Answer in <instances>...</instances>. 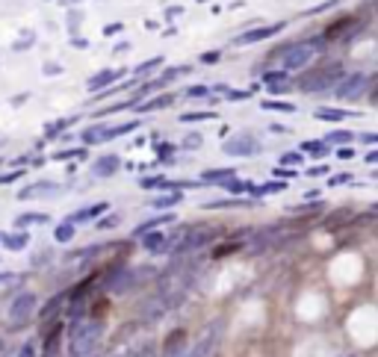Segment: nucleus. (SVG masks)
<instances>
[{"label": "nucleus", "instance_id": "17", "mask_svg": "<svg viewBox=\"0 0 378 357\" xmlns=\"http://www.w3.org/2000/svg\"><path fill=\"white\" fill-rule=\"evenodd\" d=\"M118 165H121V160L118 157H113V154H109V157H101L95 163V177H109V174H116L118 172Z\"/></svg>", "mask_w": 378, "mask_h": 357}, {"label": "nucleus", "instance_id": "3", "mask_svg": "<svg viewBox=\"0 0 378 357\" xmlns=\"http://www.w3.org/2000/svg\"><path fill=\"white\" fill-rule=\"evenodd\" d=\"M340 77H343V65H322V68L307 71L302 80H298V86H302L305 92H310V95H319V92L334 89L340 83Z\"/></svg>", "mask_w": 378, "mask_h": 357}, {"label": "nucleus", "instance_id": "18", "mask_svg": "<svg viewBox=\"0 0 378 357\" xmlns=\"http://www.w3.org/2000/svg\"><path fill=\"white\" fill-rule=\"evenodd\" d=\"M169 221H174V216L172 213H163V216H154V219H148V221H142V225L133 230V237H142L145 230H154V228H160V225H169Z\"/></svg>", "mask_w": 378, "mask_h": 357}, {"label": "nucleus", "instance_id": "46", "mask_svg": "<svg viewBox=\"0 0 378 357\" xmlns=\"http://www.w3.org/2000/svg\"><path fill=\"white\" fill-rule=\"evenodd\" d=\"M21 177V172H12V174H6V177H0V183H12V181H18Z\"/></svg>", "mask_w": 378, "mask_h": 357}, {"label": "nucleus", "instance_id": "33", "mask_svg": "<svg viewBox=\"0 0 378 357\" xmlns=\"http://www.w3.org/2000/svg\"><path fill=\"white\" fill-rule=\"evenodd\" d=\"M266 109H278V113H293V104H281V100H266V104H263Z\"/></svg>", "mask_w": 378, "mask_h": 357}, {"label": "nucleus", "instance_id": "22", "mask_svg": "<svg viewBox=\"0 0 378 357\" xmlns=\"http://www.w3.org/2000/svg\"><path fill=\"white\" fill-rule=\"evenodd\" d=\"M284 189H287V183H284V181H272V183H266V186H254V183H251V189H249V192H251V195H258V198H260V195H272V192H284Z\"/></svg>", "mask_w": 378, "mask_h": 357}, {"label": "nucleus", "instance_id": "50", "mask_svg": "<svg viewBox=\"0 0 378 357\" xmlns=\"http://www.w3.org/2000/svg\"><path fill=\"white\" fill-rule=\"evenodd\" d=\"M325 172H328L325 165H316V169H310V174H314V177H316V174H325Z\"/></svg>", "mask_w": 378, "mask_h": 357}, {"label": "nucleus", "instance_id": "23", "mask_svg": "<svg viewBox=\"0 0 378 357\" xmlns=\"http://www.w3.org/2000/svg\"><path fill=\"white\" fill-rule=\"evenodd\" d=\"M172 104H174V95H160V98L148 100V104H142L139 109L142 113H154V109H163V107H172Z\"/></svg>", "mask_w": 378, "mask_h": 357}, {"label": "nucleus", "instance_id": "37", "mask_svg": "<svg viewBox=\"0 0 378 357\" xmlns=\"http://www.w3.org/2000/svg\"><path fill=\"white\" fill-rule=\"evenodd\" d=\"M160 62H163V60H151V62H142L139 68H136V74H139V77H142V74H148V71H154V68H157Z\"/></svg>", "mask_w": 378, "mask_h": 357}, {"label": "nucleus", "instance_id": "43", "mask_svg": "<svg viewBox=\"0 0 378 357\" xmlns=\"http://www.w3.org/2000/svg\"><path fill=\"white\" fill-rule=\"evenodd\" d=\"M12 281H18L15 272H0V284H12Z\"/></svg>", "mask_w": 378, "mask_h": 357}, {"label": "nucleus", "instance_id": "16", "mask_svg": "<svg viewBox=\"0 0 378 357\" xmlns=\"http://www.w3.org/2000/svg\"><path fill=\"white\" fill-rule=\"evenodd\" d=\"M65 301H69V295H57V298H51V301H48V304H44V307H42V313H39V316H42L44 322H53V319H57V316L62 313Z\"/></svg>", "mask_w": 378, "mask_h": 357}, {"label": "nucleus", "instance_id": "26", "mask_svg": "<svg viewBox=\"0 0 378 357\" xmlns=\"http://www.w3.org/2000/svg\"><path fill=\"white\" fill-rule=\"evenodd\" d=\"M233 177V169H216V172H204V181L207 183H225Z\"/></svg>", "mask_w": 378, "mask_h": 357}, {"label": "nucleus", "instance_id": "7", "mask_svg": "<svg viewBox=\"0 0 378 357\" xmlns=\"http://www.w3.org/2000/svg\"><path fill=\"white\" fill-rule=\"evenodd\" d=\"M216 237H219V230H213V228H195V230L186 228L183 239L174 248V254H195V251H201L207 242H213Z\"/></svg>", "mask_w": 378, "mask_h": 357}, {"label": "nucleus", "instance_id": "28", "mask_svg": "<svg viewBox=\"0 0 378 357\" xmlns=\"http://www.w3.org/2000/svg\"><path fill=\"white\" fill-rule=\"evenodd\" d=\"M44 221H48V216H42V213H27V216H21L15 225H18V228H27V225H44Z\"/></svg>", "mask_w": 378, "mask_h": 357}, {"label": "nucleus", "instance_id": "24", "mask_svg": "<svg viewBox=\"0 0 378 357\" xmlns=\"http://www.w3.org/2000/svg\"><path fill=\"white\" fill-rule=\"evenodd\" d=\"M0 242H3L9 251H21V248H24V245L30 242V237H27V233H12V237H3Z\"/></svg>", "mask_w": 378, "mask_h": 357}, {"label": "nucleus", "instance_id": "10", "mask_svg": "<svg viewBox=\"0 0 378 357\" xmlns=\"http://www.w3.org/2000/svg\"><path fill=\"white\" fill-rule=\"evenodd\" d=\"M258 151H260V145L254 136H233L225 142V154H231V157H251Z\"/></svg>", "mask_w": 378, "mask_h": 357}, {"label": "nucleus", "instance_id": "36", "mask_svg": "<svg viewBox=\"0 0 378 357\" xmlns=\"http://www.w3.org/2000/svg\"><path fill=\"white\" fill-rule=\"evenodd\" d=\"M163 181L165 177H142V186L145 189H163Z\"/></svg>", "mask_w": 378, "mask_h": 357}, {"label": "nucleus", "instance_id": "48", "mask_svg": "<svg viewBox=\"0 0 378 357\" xmlns=\"http://www.w3.org/2000/svg\"><path fill=\"white\" fill-rule=\"evenodd\" d=\"M204 62H219V51L216 53H204Z\"/></svg>", "mask_w": 378, "mask_h": 357}, {"label": "nucleus", "instance_id": "1", "mask_svg": "<svg viewBox=\"0 0 378 357\" xmlns=\"http://www.w3.org/2000/svg\"><path fill=\"white\" fill-rule=\"evenodd\" d=\"M104 340V322L101 319H86L71 322L69 328V357H92L98 345Z\"/></svg>", "mask_w": 378, "mask_h": 357}, {"label": "nucleus", "instance_id": "9", "mask_svg": "<svg viewBox=\"0 0 378 357\" xmlns=\"http://www.w3.org/2000/svg\"><path fill=\"white\" fill-rule=\"evenodd\" d=\"M358 33H361V21H358V18H340L337 24L328 27L325 36H328L331 42H349L352 36H358Z\"/></svg>", "mask_w": 378, "mask_h": 357}, {"label": "nucleus", "instance_id": "40", "mask_svg": "<svg viewBox=\"0 0 378 357\" xmlns=\"http://www.w3.org/2000/svg\"><path fill=\"white\" fill-rule=\"evenodd\" d=\"M281 163L284 165H298V163H302V154H284Z\"/></svg>", "mask_w": 378, "mask_h": 357}, {"label": "nucleus", "instance_id": "42", "mask_svg": "<svg viewBox=\"0 0 378 357\" xmlns=\"http://www.w3.org/2000/svg\"><path fill=\"white\" fill-rule=\"evenodd\" d=\"M133 357H157V349H154V345H145V349H139Z\"/></svg>", "mask_w": 378, "mask_h": 357}, {"label": "nucleus", "instance_id": "34", "mask_svg": "<svg viewBox=\"0 0 378 357\" xmlns=\"http://www.w3.org/2000/svg\"><path fill=\"white\" fill-rule=\"evenodd\" d=\"M322 210H325V207H322V204H314V207H293V213L296 216H316V213H322Z\"/></svg>", "mask_w": 378, "mask_h": 357}, {"label": "nucleus", "instance_id": "44", "mask_svg": "<svg viewBox=\"0 0 378 357\" xmlns=\"http://www.w3.org/2000/svg\"><path fill=\"white\" fill-rule=\"evenodd\" d=\"M352 181V174H337V177H331V186H340V183H349Z\"/></svg>", "mask_w": 378, "mask_h": 357}, {"label": "nucleus", "instance_id": "45", "mask_svg": "<svg viewBox=\"0 0 378 357\" xmlns=\"http://www.w3.org/2000/svg\"><path fill=\"white\" fill-rule=\"evenodd\" d=\"M249 92H228V100H246Z\"/></svg>", "mask_w": 378, "mask_h": 357}, {"label": "nucleus", "instance_id": "54", "mask_svg": "<svg viewBox=\"0 0 378 357\" xmlns=\"http://www.w3.org/2000/svg\"><path fill=\"white\" fill-rule=\"evenodd\" d=\"M71 3H77V0H71Z\"/></svg>", "mask_w": 378, "mask_h": 357}, {"label": "nucleus", "instance_id": "49", "mask_svg": "<svg viewBox=\"0 0 378 357\" xmlns=\"http://www.w3.org/2000/svg\"><path fill=\"white\" fill-rule=\"evenodd\" d=\"M358 139H363V142H370V145H375V133H363V136H358Z\"/></svg>", "mask_w": 378, "mask_h": 357}, {"label": "nucleus", "instance_id": "52", "mask_svg": "<svg viewBox=\"0 0 378 357\" xmlns=\"http://www.w3.org/2000/svg\"><path fill=\"white\" fill-rule=\"evenodd\" d=\"M0 351H3V340H0Z\"/></svg>", "mask_w": 378, "mask_h": 357}, {"label": "nucleus", "instance_id": "12", "mask_svg": "<svg viewBox=\"0 0 378 357\" xmlns=\"http://www.w3.org/2000/svg\"><path fill=\"white\" fill-rule=\"evenodd\" d=\"M165 313H169V307L163 304V298L160 295H154V298H148L145 304H142V310H139V316L145 319V322H157V319H163Z\"/></svg>", "mask_w": 378, "mask_h": 357}, {"label": "nucleus", "instance_id": "31", "mask_svg": "<svg viewBox=\"0 0 378 357\" xmlns=\"http://www.w3.org/2000/svg\"><path fill=\"white\" fill-rule=\"evenodd\" d=\"M225 189H228V192H233V195H240V192H249L251 183H246V181H233V177H231V181H225Z\"/></svg>", "mask_w": 378, "mask_h": 357}, {"label": "nucleus", "instance_id": "38", "mask_svg": "<svg viewBox=\"0 0 378 357\" xmlns=\"http://www.w3.org/2000/svg\"><path fill=\"white\" fill-rule=\"evenodd\" d=\"M204 118H213V113H186V116H181V121H204Z\"/></svg>", "mask_w": 378, "mask_h": 357}, {"label": "nucleus", "instance_id": "39", "mask_svg": "<svg viewBox=\"0 0 378 357\" xmlns=\"http://www.w3.org/2000/svg\"><path fill=\"white\" fill-rule=\"evenodd\" d=\"M183 148H201V136H198V133L186 136V139H183Z\"/></svg>", "mask_w": 378, "mask_h": 357}, {"label": "nucleus", "instance_id": "41", "mask_svg": "<svg viewBox=\"0 0 378 357\" xmlns=\"http://www.w3.org/2000/svg\"><path fill=\"white\" fill-rule=\"evenodd\" d=\"M186 95H189V98H204L207 89H204V86H192V89H186Z\"/></svg>", "mask_w": 378, "mask_h": 357}, {"label": "nucleus", "instance_id": "15", "mask_svg": "<svg viewBox=\"0 0 378 357\" xmlns=\"http://www.w3.org/2000/svg\"><path fill=\"white\" fill-rule=\"evenodd\" d=\"M107 210H109V204H107V201H101V204H92V207L80 210V213L69 216V221H74V225H80V221H92V219H98V216H104Z\"/></svg>", "mask_w": 378, "mask_h": 357}, {"label": "nucleus", "instance_id": "6", "mask_svg": "<svg viewBox=\"0 0 378 357\" xmlns=\"http://www.w3.org/2000/svg\"><path fill=\"white\" fill-rule=\"evenodd\" d=\"M372 83V77L370 74H363V71H358V74H343L340 77V83L334 86V95L340 98V100H358V98H363V92H366V86Z\"/></svg>", "mask_w": 378, "mask_h": 357}, {"label": "nucleus", "instance_id": "21", "mask_svg": "<svg viewBox=\"0 0 378 357\" xmlns=\"http://www.w3.org/2000/svg\"><path fill=\"white\" fill-rule=\"evenodd\" d=\"M118 77H121L118 71H101L98 77H92V80H89V89H92V92H95V89H104V86H109V83H116Z\"/></svg>", "mask_w": 378, "mask_h": 357}, {"label": "nucleus", "instance_id": "35", "mask_svg": "<svg viewBox=\"0 0 378 357\" xmlns=\"http://www.w3.org/2000/svg\"><path fill=\"white\" fill-rule=\"evenodd\" d=\"M18 357H39V351H36V342H24L18 349Z\"/></svg>", "mask_w": 378, "mask_h": 357}, {"label": "nucleus", "instance_id": "20", "mask_svg": "<svg viewBox=\"0 0 378 357\" xmlns=\"http://www.w3.org/2000/svg\"><path fill=\"white\" fill-rule=\"evenodd\" d=\"M74 228H77L74 221L65 219L62 225H57V230H53V239H57V242H71V239H74V233H77Z\"/></svg>", "mask_w": 378, "mask_h": 357}, {"label": "nucleus", "instance_id": "5", "mask_svg": "<svg viewBox=\"0 0 378 357\" xmlns=\"http://www.w3.org/2000/svg\"><path fill=\"white\" fill-rule=\"evenodd\" d=\"M316 51H319V42H298V44H290V48H284V57H281L284 71H298V68H305V65L316 57Z\"/></svg>", "mask_w": 378, "mask_h": 357}, {"label": "nucleus", "instance_id": "25", "mask_svg": "<svg viewBox=\"0 0 378 357\" xmlns=\"http://www.w3.org/2000/svg\"><path fill=\"white\" fill-rule=\"evenodd\" d=\"M316 118H322V121H343V118H349V113H343V109H331V107H322V109H316Z\"/></svg>", "mask_w": 378, "mask_h": 357}, {"label": "nucleus", "instance_id": "47", "mask_svg": "<svg viewBox=\"0 0 378 357\" xmlns=\"http://www.w3.org/2000/svg\"><path fill=\"white\" fill-rule=\"evenodd\" d=\"M116 221H118L116 216H113V219H104V221H101V225H98V228H101V230H104V228H113V225H116Z\"/></svg>", "mask_w": 378, "mask_h": 357}, {"label": "nucleus", "instance_id": "53", "mask_svg": "<svg viewBox=\"0 0 378 357\" xmlns=\"http://www.w3.org/2000/svg\"><path fill=\"white\" fill-rule=\"evenodd\" d=\"M0 239H3V233H0Z\"/></svg>", "mask_w": 378, "mask_h": 357}, {"label": "nucleus", "instance_id": "19", "mask_svg": "<svg viewBox=\"0 0 378 357\" xmlns=\"http://www.w3.org/2000/svg\"><path fill=\"white\" fill-rule=\"evenodd\" d=\"M163 237H165V233H157V230H145V233H142V248H145V251H151V254H157L160 251V245H163Z\"/></svg>", "mask_w": 378, "mask_h": 357}, {"label": "nucleus", "instance_id": "13", "mask_svg": "<svg viewBox=\"0 0 378 357\" xmlns=\"http://www.w3.org/2000/svg\"><path fill=\"white\" fill-rule=\"evenodd\" d=\"M263 83L269 86V92L281 95L290 89V77H287V71H269V74H263Z\"/></svg>", "mask_w": 378, "mask_h": 357}, {"label": "nucleus", "instance_id": "14", "mask_svg": "<svg viewBox=\"0 0 378 357\" xmlns=\"http://www.w3.org/2000/svg\"><path fill=\"white\" fill-rule=\"evenodd\" d=\"M284 24H272V27H258V30H249V33H242V36L237 39V44H251V42H260V39H269L275 36L278 30H281Z\"/></svg>", "mask_w": 378, "mask_h": 357}, {"label": "nucleus", "instance_id": "4", "mask_svg": "<svg viewBox=\"0 0 378 357\" xmlns=\"http://www.w3.org/2000/svg\"><path fill=\"white\" fill-rule=\"evenodd\" d=\"M39 310V298L36 293H21L12 298V304H9V322H12V328L9 331H21V325H27V322L36 316Z\"/></svg>", "mask_w": 378, "mask_h": 357}, {"label": "nucleus", "instance_id": "2", "mask_svg": "<svg viewBox=\"0 0 378 357\" xmlns=\"http://www.w3.org/2000/svg\"><path fill=\"white\" fill-rule=\"evenodd\" d=\"M148 277H157L154 269H127V266H116L104 275L101 286L107 293H116V295H125V293H133L136 286H142Z\"/></svg>", "mask_w": 378, "mask_h": 357}, {"label": "nucleus", "instance_id": "11", "mask_svg": "<svg viewBox=\"0 0 378 357\" xmlns=\"http://www.w3.org/2000/svg\"><path fill=\"white\" fill-rule=\"evenodd\" d=\"M62 186L60 183H51V181H42V183H33V186H24L18 192L21 201H33V198H48V195H60Z\"/></svg>", "mask_w": 378, "mask_h": 357}, {"label": "nucleus", "instance_id": "32", "mask_svg": "<svg viewBox=\"0 0 378 357\" xmlns=\"http://www.w3.org/2000/svg\"><path fill=\"white\" fill-rule=\"evenodd\" d=\"M177 201H181V192H172V195H163V198H157V201H154V207L165 210V207H174Z\"/></svg>", "mask_w": 378, "mask_h": 357}, {"label": "nucleus", "instance_id": "8", "mask_svg": "<svg viewBox=\"0 0 378 357\" xmlns=\"http://www.w3.org/2000/svg\"><path fill=\"white\" fill-rule=\"evenodd\" d=\"M219 337H222V328L219 325H210L201 337H198V342L189 349V357H210L216 351V342H219Z\"/></svg>", "mask_w": 378, "mask_h": 357}, {"label": "nucleus", "instance_id": "51", "mask_svg": "<svg viewBox=\"0 0 378 357\" xmlns=\"http://www.w3.org/2000/svg\"><path fill=\"white\" fill-rule=\"evenodd\" d=\"M337 357H358V354H354V351H343V354H337Z\"/></svg>", "mask_w": 378, "mask_h": 357}, {"label": "nucleus", "instance_id": "30", "mask_svg": "<svg viewBox=\"0 0 378 357\" xmlns=\"http://www.w3.org/2000/svg\"><path fill=\"white\" fill-rule=\"evenodd\" d=\"M104 130H107V127H89V130L83 133V142H86V145H95V142H104Z\"/></svg>", "mask_w": 378, "mask_h": 357}, {"label": "nucleus", "instance_id": "27", "mask_svg": "<svg viewBox=\"0 0 378 357\" xmlns=\"http://www.w3.org/2000/svg\"><path fill=\"white\" fill-rule=\"evenodd\" d=\"M352 139H354V133H349V130H331L328 136H325L328 145H346V142H352Z\"/></svg>", "mask_w": 378, "mask_h": 357}, {"label": "nucleus", "instance_id": "29", "mask_svg": "<svg viewBox=\"0 0 378 357\" xmlns=\"http://www.w3.org/2000/svg\"><path fill=\"white\" fill-rule=\"evenodd\" d=\"M302 151L314 154V157H325V154H328V145H325V142H305Z\"/></svg>", "mask_w": 378, "mask_h": 357}]
</instances>
